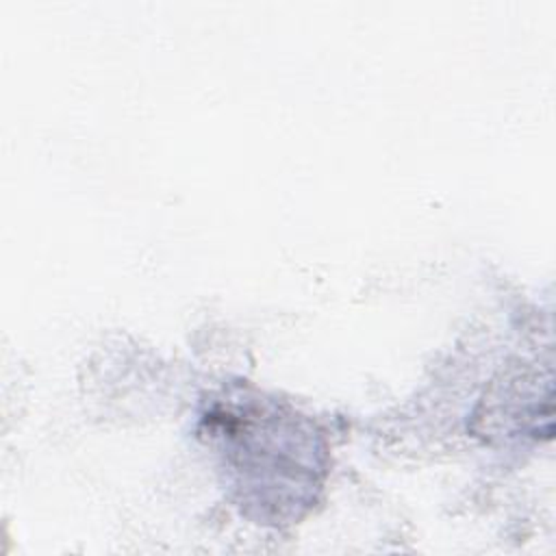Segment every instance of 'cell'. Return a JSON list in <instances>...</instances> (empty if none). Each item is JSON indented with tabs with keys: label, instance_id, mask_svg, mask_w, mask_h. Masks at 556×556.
I'll list each match as a JSON object with an SVG mask.
<instances>
[{
	"label": "cell",
	"instance_id": "cell-1",
	"mask_svg": "<svg viewBox=\"0 0 556 556\" xmlns=\"http://www.w3.org/2000/svg\"><path fill=\"white\" fill-rule=\"evenodd\" d=\"M239 504L258 521H293L315 502L326 450L313 428L271 400L235 393L204 417Z\"/></svg>",
	"mask_w": 556,
	"mask_h": 556
}]
</instances>
